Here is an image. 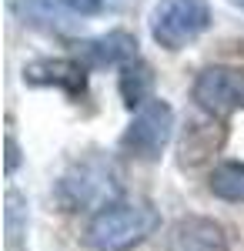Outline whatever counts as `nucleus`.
I'll use <instances>...</instances> for the list:
<instances>
[{
	"label": "nucleus",
	"instance_id": "f257e3e1",
	"mask_svg": "<svg viewBox=\"0 0 244 251\" xmlns=\"http://www.w3.org/2000/svg\"><path fill=\"white\" fill-rule=\"evenodd\" d=\"M161 218L147 201H111L91 218L87 245L94 251H127L157 231Z\"/></svg>",
	"mask_w": 244,
	"mask_h": 251
},
{
	"label": "nucleus",
	"instance_id": "f03ea898",
	"mask_svg": "<svg viewBox=\"0 0 244 251\" xmlns=\"http://www.w3.org/2000/svg\"><path fill=\"white\" fill-rule=\"evenodd\" d=\"M211 27L207 0H157L150 10V37L164 50H181Z\"/></svg>",
	"mask_w": 244,
	"mask_h": 251
},
{
	"label": "nucleus",
	"instance_id": "7ed1b4c3",
	"mask_svg": "<svg viewBox=\"0 0 244 251\" xmlns=\"http://www.w3.org/2000/svg\"><path fill=\"white\" fill-rule=\"evenodd\" d=\"M117 194V177L114 168L100 157H87L77 161L71 171L60 177L57 184V198L67 211H80V208H94V204H111V198Z\"/></svg>",
	"mask_w": 244,
	"mask_h": 251
},
{
	"label": "nucleus",
	"instance_id": "20e7f679",
	"mask_svg": "<svg viewBox=\"0 0 244 251\" xmlns=\"http://www.w3.org/2000/svg\"><path fill=\"white\" fill-rule=\"evenodd\" d=\"M174 134V111L168 100H147L134 121L127 124V131L121 134V148L137 161H157L164 154V148L171 144Z\"/></svg>",
	"mask_w": 244,
	"mask_h": 251
},
{
	"label": "nucleus",
	"instance_id": "39448f33",
	"mask_svg": "<svg viewBox=\"0 0 244 251\" xmlns=\"http://www.w3.org/2000/svg\"><path fill=\"white\" fill-rule=\"evenodd\" d=\"M191 97H194V104H197L204 114L227 117L234 107L244 104V74L234 71V67H224V64L204 67V71L194 77Z\"/></svg>",
	"mask_w": 244,
	"mask_h": 251
},
{
	"label": "nucleus",
	"instance_id": "423d86ee",
	"mask_svg": "<svg viewBox=\"0 0 244 251\" xmlns=\"http://www.w3.org/2000/svg\"><path fill=\"white\" fill-rule=\"evenodd\" d=\"M168 251H227V234L211 218H177L168 228Z\"/></svg>",
	"mask_w": 244,
	"mask_h": 251
},
{
	"label": "nucleus",
	"instance_id": "0eeeda50",
	"mask_svg": "<svg viewBox=\"0 0 244 251\" xmlns=\"http://www.w3.org/2000/svg\"><path fill=\"white\" fill-rule=\"evenodd\" d=\"M24 80L34 84V87H60L67 94H84L87 67L71 57H44V60H30L24 67Z\"/></svg>",
	"mask_w": 244,
	"mask_h": 251
},
{
	"label": "nucleus",
	"instance_id": "6e6552de",
	"mask_svg": "<svg viewBox=\"0 0 244 251\" xmlns=\"http://www.w3.org/2000/svg\"><path fill=\"white\" fill-rule=\"evenodd\" d=\"M80 57L87 67H114V64H131L137 60V40L127 30H111L104 37L84 40L80 44Z\"/></svg>",
	"mask_w": 244,
	"mask_h": 251
},
{
	"label": "nucleus",
	"instance_id": "1a4fd4ad",
	"mask_svg": "<svg viewBox=\"0 0 244 251\" xmlns=\"http://www.w3.org/2000/svg\"><path fill=\"white\" fill-rule=\"evenodd\" d=\"M147 94H150V67L147 64H141V60H131V64H124L121 67V97H124V104L127 107H144L147 104Z\"/></svg>",
	"mask_w": 244,
	"mask_h": 251
},
{
	"label": "nucleus",
	"instance_id": "9d476101",
	"mask_svg": "<svg viewBox=\"0 0 244 251\" xmlns=\"http://www.w3.org/2000/svg\"><path fill=\"white\" fill-rule=\"evenodd\" d=\"M211 191L221 201L244 204V161H224L211 171Z\"/></svg>",
	"mask_w": 244,
	"mask_h": 251
},
{
	"label": "nucleus",
	"instance_id": "9b49d317",
	"mask_svg": "<svg viewBox=\"0 0 244 251\" xmlns=\"http://www.w3.org/2000/svg\"><path fill=\"white\" fill-rule=\"evenodd\" d=\"M3 221H7V238L17 241L24 228H27V208H24V198L17 191L7 194V208H3Z\"/></svg>",
	"mask_w": 244,
	"mask_h": 251
},
{
	"label": "nucleus",
	"instance_id": "f8f14e48",
	"mask_svg": "<svg viewBox=\"0 0 244 251\" xmlns=\"http://www.w3.org/2000/svg\"><path fill=\"white\" fill-rule=\"evenodd\" d=\"M67 10H74V14H97L100 7H104V0H60Z\"/></svg>",
	"mask_w": 244,
	"mask_h": 251
},
{
	"label": "nucleus",
	"instance_id": "ddd939ff",
	"mask_svg": "<svg viewBox=\"0 0 244 251\" xmlns=\"http://www.w3.org/2000/svg\"><path fill=\"white\" fill-rule=\"evenodd\" d=\"M17 161H20V157H17V141L7 134V174L17 171Z\"/></svg>",
	"mask_w": 244,
	"mask_h": 251
},
{
	"label": "nucleus",
	"instance_id": "4468645a",
	"mask_svg": "<svg viewBox=\"0 0 244 251\" xmlns=\"http://www.w3.org/2000/svg\"><path fill=\"white\" fill-rule=\"evenodd\" d=\"M234 3H241V7H244V0H234Z\"/></svg>",
	"mask_w": 244,
	"mask_h": 251
}]
</instances>
